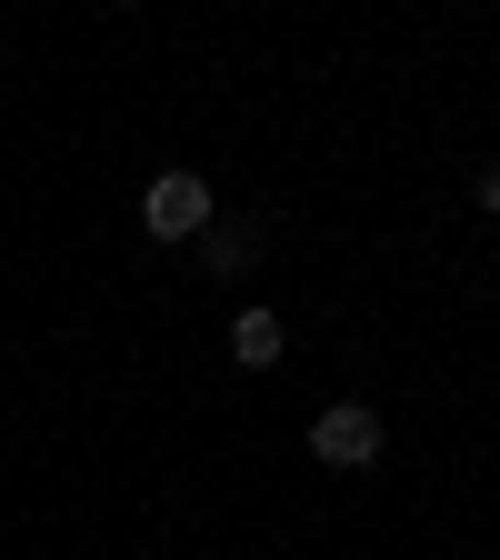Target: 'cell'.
<instances>
[{
  "mask_svg": "<svg viewBox=\"0 0 500 560\" xmlns=\"http://www.w3.org/2000/svg\"><path fill=\"white\" fill-rule=\"evenodd\" d=\"M480 210H500V171H480Z\"/></svg>",
  "mask_w": 500,
  "mask_h": 560,
  "instance_id": "5b68a950",
  "label": "cell"
},
{
  "mask_svg": "<svg viewBox=\"0 0 500 560\" xmlns=\"http://www.w3.org/2000/svg\"><path fill=\"white\" fill-rule=\"evenodd\" d=\"M210 221H221V210H210L200 171H161L151 190H140V231H151V241H200Z\"/></svg>",
  "mask_w": 500,
  "mask_h": 560,
  "instance_id": "6da1fadb",
  "label": "cell"
},
{
  "mask_svg": "<svg viewBox=\"0 0 500 560\" xmlns=\"http://www.w3.org/2000/svg\"><path fill=\"white\" fill-rule=\"evenodd\" d=\"M280 340H291V330H280V311H260V301L231 311V361H241V371H270V361H280Z\"/></svg>",
  "mask_w": 500,
  "mask_h": 560,
  "instance_id": "3957f363",
  "label": "cell"
},
{
  "mask_svg": "<svg viewBox=\"0 0 500 560\" xmlns=\"http://www.w3.org/2000/svg\"><path fill=\"white\" fill-rule=\"evenodd\" d=\"M311 451H321L330 470H371V460H381V410H371V400H330V410L311 420Z\"/></svg>",
  "mask_w": 500,
  "mask_h": 560,
  "instance_id": "7a4b0ae2",
  "label": "cell"
},
{
  "mask_svg": "<svg viewBox=\"0 0 500 560\" xmlns=\"http://www.w3.org/2000/svg\"><path fill=\"white\" fill-rule=\"evenodd\" d=\"M200 260H210V270H221V280H241V270L260 260V241H251V221H210V231H200Z\"/></svg>",
  "mask_w": 500,
  "mask_h": 560,
  "instance_id": "277c9868",
  "label": "cell"
}]
</instances>
